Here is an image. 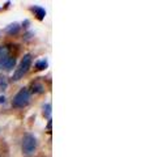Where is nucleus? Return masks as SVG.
<instances>
[{"label": "nucleus", "mask_w": 149, "mask_h": 157, "mask_svg": "<svg viewBox=\"0 0 149 157\" xmlns=\"http://www.w3.org/2000/svg\"><path fill=\"white\" fill-rule=\"evenodd\" d=\"M32 63H33V56L30 55V54H26V55H24V58L21 59V62H20L18 67L16 68V71H14V73H13L12 80L13 81L21 80V78L29 72V70H30Z\"/></svg>", "instance_id": "1"}, {"label": "nucleus", "mask_w": 149, "mask_h": 157, "mask_svg": "<svg viewBox=\"0 0 149 157\" xmlns=\"http://www.w3.org/2000/svg\"><path fill=\"white\" fill-rule=\"evenodd\" d=\"M37 145H38L37 137L34 136L33 134H26V135H24L22 143H21L22 155L26 156V157L33 156L34 152H36V149H37Z\"/></svg>", "instance_id": "2"}, {"label": "nucleus", "mask_w": 149, "mask_h": 157, "mask_svg": "<svg viewBox=\"0 0 149 157\" xmlns=\"http://www.w3.org/2000/svg\"><path fill=\"white\" fill-rule=\"evenodd\" d=\"M30 97L32 93L28 88H21L16 94H14L13 100H12V106L17 107V109H21V107H25L26 105H29L30 102Z\"/></svg>", "instance_id": "3"}, {"label": "nucleus", "mask_w": 149, "mask_h": 157, "mask_svg": "<svg viewBox=\"0 0 149 157\" xmlns=\"http://www.w3.org/2000/svg\"><path fill=\"white\" fill-rule=\"evenodd\" d=\"M16 66V58L11 55H6L0 58V70L4 71H11Z\"/></svg>", "instance_id": "4"}, {"label": "nucleus", "mask_w": 149, "mask_h": 157, "mask_svg": "<svg viewBox=\"0 0 149 157\" xmlns=\"http://www.w3.org/2000/svg\"><path fill=\"white\" fill-rule=\"evenodd\" d=\"M30 11L34 13V16H36L39 21H42L44 16H46V9L41 6H33V7H30Z\"/></svg>", "instance_id": "5"}, {"label": "nucleus", "mask_w": 149, "mask_h": 157, "mask_svg": "<svg viewBox=\"0 0 149 157\" xmlns=\"http://www.w3.org/2000/svg\"><path fill=\"white\" fill-rule=\"evenodd\" d=\"M20 29H21V26H20L17 22H14V24H11V25H8L6 29H4V33L8 34V36H16V34H18Z\"/></svg>", "instance_id": "6"}, {"label": "nucleus", "mask_w": 149, "mask_h": 157, "mask_svg": "<svg viewBox=\"0 0 149 157\" xmlns=\"http://www.w3.org/2000/svg\"><path fill=\"white\" fill-rule=\"evenodd\" d=\"M32 88H33V89H32L33 93H43L44 92V85L41 84L39 81H34L33 84H32Z\"/></svg>", "instance_id": "7"}, {"label": "nucleus", "mask_w": 149, "mask_h": 157, "mask_svg": "<svg viewBox=\"0 0 149 157\" xmlns=\"http://www.w3.org/2000/svg\"><path fill=\"white\" fill-rule=\"evenodd\" d=\"M48 66V62H47V59H39V60H37L36 63V70L37 71H43V70H46Z\"/></svg>", "instance_id": "8"}, {"label": "nucleus", "mask_w": 149, "mask_h": 157, "mask_svg": "<svg viewBox=\"0 0 149 157\" xmlns=\"http://www.w3.org/2000/svg\"><path fill=\"white\" fill-rule=\"evenodd\" d=\"M51 104L50 102H47V104H44L43 105V115H44V118H47V119L50 121L51 119Z\"/></svg>", "instance_id": "9"}, {"label": "nucleus", "mask_w": 149, "mask_h": 157, "mask_svg": "<svg viewBox=\"0 0 149 157\" xmlns=\"http://www.w3.org/2000/svg\"><path fill=\"white\" fill-rule=\"evenodd\" d=\"M8 88V81H7V78L2 76L0 77V92H3V90H6Z\"/></svg>", "instance_id": "10"}, {"label": "nucleus", "mask_w": 149, "mask_h": 157, "mask_svg": "<svg viewBox=\"0 0 149 157\" xmlns=\"http://www.w3.org/2000/svg\"><path fill=\"white\" fill-rule=\"evenodd\" d=\"M47 132H51V119H50L47 123Z\"/></svg>", "instance_id": "11"}, {"label": "nucleus", "mask_w": 149, "mask_h": 157, "mask_svg": "<svg viewBox=\"0 0 149 157\" xmlns=\"http://www.w3.org/2000/svg\"><path fill=\"white\" fill-rule=\"evenodd\" d=\"M6 102V97L4 96H0V104H4Z\"/></svg>", "instance_id": "12"}]
</instances>
